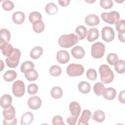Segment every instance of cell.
Masks as SVG:
<instances>
[{
  "instance_id": "13",
  "label": "cell",
  "mask_w": 125,
  "mask_h": 125,
  "mask_svg": "<svg viewBox=\"0 0 125 125\" xmlns=\"http://www.w3.org/2000/svg\"><path fill=\"white\" fill-rule=\"evenodd\" d=\"M84 21L89 26H95L99 24L100 19L96 15L90 14L86 16Z\"/></svg>"
},
{
  "instance_id": "1",
  "label": "cell",
  "mask_w": 125,
  "mask_h": 125,
  "mask_svg": "<svg viewBox=\"0 0 125 125\" xmlns=\"http://www.w3.org/2000/svg\"><path fill=\"white\" fill-rule=\"evenodd\" d=\"M78 42V37L73 33L62 35L58 40L59 44L63 48H69L77 43Z\"/></svg>"
},
{
  "instance_id": "17",
  "label": "cell",
  "mask_w": 125,
  "mask_h": 125,
  "mask_svg": "<svg viewBox=\"0 0 125 125\" xmlns=\"http://www.w3.org/2000/svg\"><path fill=\"white\" fill-rule=\"evenodd\" d=\"M81 106L76 102H72L69 104V110L72 116L78 117L81 112Z\"/></svg>"
},
{
  "instance_id": "3",
  "label": "cell",
  "mask_w": 125,
  "mask_h": 125,
  "mask_svg": "<svg viewBox=\"0 0 125 125\" xmlns=\"http://www.w3.org/2000/svg\"><path fill=\"white\" fill-rule=\"evenodd\" d=\"M21 55V53L19 49L14 48L13 53L5 59L7 65L10 68L16 67L19 64Z\"/></svg>"
},
{
  "instance_id": "47",
  "label": "cell",
  "mask_w": 125,
  "mask_h": 125,
  "mask_svg": "<svg viewBox=\"0 0 125 125\" xmlns=\"http://www.w3.org/2000/svg\"><path fill=\"white\" fill-rule=\"evenodd\" d=\"M58 3L59 4L61 5L63 7H65L69 5L70 0H58Z\"/></svg>"
},
{
  "instance_id": "12",
  "label": "cell",
  "mask_w": 125,
  "mask_h": 125,
  "mask_svg": "<svg viewBox=\"0 0 125 125\" xmlns=\"http://www.w3.org/2000/svg\"><path fill=\"white\" fill-rule=\"evenodd\" d=\"M4 119L9 120L13 119L15 117V109L13 106L11 104L3 108L2 112Z\"/></svg>"
},
{
  "instance_id": "9",
  "label": "cell",
  "mask_w": 125,
  "mask_h": 125,
  "mask_svg": "<svg viewBox=\"0 0 125 125\" xmlns=\"http://www.w3.org/2000/svg\"><path fill=\"white\" fill-rule=\"evenodd\" d=\"M27 104L30 109L33 110H37L41 107L42 104V100L39 97L34 96L30 97L28 99Z\"/></svg>"
},
{
  "instance_id": "38",
  "label": "cell",
  "mask_w": 125,
  "mask_h": 125,
  "mask_svg": "<svg viewBox=\"0 0 125 125\" xmlns=\"http://www.w3.org/2000/svg\"><path fill=\"white\" fill-rule=\"evenodd\" d=\"M107 62L111 65H115L118 61V57L117 55L114 53H109L107 56Z\"/></svg>"
},
{
  "instance_id": "44",
  "label": "cell",
  "mask_w": 125,
  "mask_h": 125,
  "mask_svg": "<svg viewBox=\"0 0 125 125\" xmlns=\"http://www.w3.org/2000/svg\"><path fill=\"white\" fill-rule=\"evenodd\" d=\"M17 123V120L16 117L9 120L4 119L3 121V124L4 125H15Z\"/></svg>"
},
{
  "instance_id": "40",
  "label": "cell",
  "mask_w": 125,
  "mask_h": 125,
  "mask_svg": "<svg viewBox=\"0 0 125 125\" xmlns=\"http://www.w3.org/2000/svg\"><path fill=\"white\" fill-rule=\"evenodd\" d=\"M100 4L103 8L108 9L112 7L113 2L111 0H101L100 1Z\"/></svg>"
},
{
  "instance_id": "7",
  "label": "cell",
  "mask_w": 125,
  "mask_h": 125,
  "mask_svg": "<svg viewBox=\"0 0 125 125\" xmlns=\"http://www.w3.org/2000/svg\"><path fill=\"white\" fill-rule=\"evenodd\" d=\"M12 92L14 96L17 97H22L25 93V84L21 80H17L12 84Z\"/></svg>"
},
{
  "instance_id": "29",
  "label": "cell",
  "mask_w": 125,
  "mask_h": 125,
  "mask_svg": "<svg viewBox=\"0 0 125 125\" xmlns=\"http://www.w3.org/2000/svg\"><path fill=\"white\" fill-rule=\"evenodd\" d=\"M104 119L105 114L104 112L101 110H96L92 116V119L99 123L103 122Z\"/></svg>"
},
{
  "instance_id": "31",
  "label": "cell",
  "mask_w": 125,
  "mask_h": 125,
  "mask_svg": "<svg viewBox=\"0 0 125 125\" xmlns=\"http://www.w3.org/2000/svg\"><path fill=\"white\" fill-rule=\"evenodd\" d=\"M42 16L40 13L37 11H33L29 15V20L31 23H34L38 21H42Z\"/></svg>"
},
{
  "instance_id": "48",
  "label": "cell",
  "mask_w": 125,
  "mask_h": 125,
  "mask_svg": "<svg viewBox=\"0 0 125 125\" xmlns=\"http://www.w3.org/2000/svg\"><path fill=\"white\" fill-rule=\"evenodd\" d=\"M118 39L122 42H125V33H118Z\"/></svg>"
},
{
  "instance_id": "8",
  "label": "cell",
  "mask_w": 125,
  "mask_h": 125,
  "mask_svg": "<svg viewBox=\"0 0 125 125\" xmlns=\"http://www.w3.org/2000/svg\"><path fill=\"white\" fill-rule=\"evenodd\" d=\"M102 38L105 42L112 41L115 37V32L113 29L109 26H105L102 30Z\"/></svg>"
},
{
  "instance_id": "36",
  "label": "cell",
  "mask_w": 125,
  "mask_h": 125,
  "mask_svg": "<svg viewBox=\"0 0 125 125\" xmlns=\"http://www.w3.org/2000/svg\"><path fill=\"white\" fill-rule=\"evenodd\" d=\"M49 73L53 76H59L62 73V69L57 65H53L50 67Z\"/></svg>"
},
{
  "instance_id": "46",
  "label": "cell",
  "mask_w": 125,
  "mask_h": 125,
  "mask_svg": "<svg viewBox=\"0 0 125 125\" xmlns=\"http://www.w3.org/2000/svg\"><path fill=\"white\" fill-rule=\"evenodd\" d=\"M119 100L122 104L125 103V90H123L120 92V93L119 94Z\"/></svg>"
},
{
  "instance_id": "25",
  "label": "cell",
  "mask_w": 125,
  "mask_h": 125,
  "mask_svg": "<svg viewBox=\"0 0 125 125\" xmlns=\"http://www.w3.org/2000/svg\"><path fill=\"white\" fill-rule=\"evenodd\" d=\"M46 12L49 15H53L56 14L58 11V8L56 4L53 2L48 3L45 7Z\"/></svg>"
},
{
  "instance_id": "21",
  "label": "cell",
  "mask_w": 125,
  "mask_h": 125,
  "mask_svg": "<svg viewBox=\"0 0 125 125\" xmlns=\"http://www.w3.org/2000/svg\"><path fill=\"white\" fill-rule=\"evenodd\" d=\"M43 53V49L40 46H37L33 48L30 53V57L34 60L39 58Z\"/></svg>"
},
{
  "instance_id": "28",
  "label": "cell",
  "mask_w": 125,
  "mask_h": 125,
  "mask_svg": "<svg viewBox=\"0 0 125 125\" xmlns=\"http://www.w3.org/2000/svg\"><path fill=\"white\" fill-rule=\"evenodd\" d=\"M51 96L54 99H58L61 98L63 94L62 89L59 86L53 87L50 91Z\"/></svg>"
},
{
  "instance_id": "30",
  "label": "cell",
  "mask_w": 125,
  "mask_h": 125,
  "mask_svg": "<svg viewBox=\"0 0 125 125\" xmlns=\"http://www.w3.org/2000/svg\"><path fill=\"white\" fill-rule=\"evenodd\" d=\"M17 76V74L16 71L14 70H9L7 71L3 75V78L5 81L10 82L14 80Z\"/></svg>"
},
{
  "instance_id": "32",
  "label": "cell",
  "mask_w": 125,
  "mask_h": 125,
  "mask_svg": "<svg viewBox=\"0 0 125 125\" xmlns=\"http://www.w3.org/2000/svg\"><path fill=\"white\" fill-rule=\"evenodd\" d=\"M34 66L35 65L33 62L29 61H27L24 62L22 63V64L21 65L20 69L21 72L25 73L27 71H29V70L34 68Z\"/></svg>"
},
{
  "instance_id": "41",
  "label": "cell",
  "mask_w": 125,
  "mask_h": 125,
  "mask_svg": "<svg viewBox=\"0 0 125 125\" xmlns=\"http://www.w3.org/2000/svg\"><path fill=\"white\" fill-rule=\"evenodd\" d=\"M2 7L5 11H11L14 7V4L12 1L4 0L2 3Z\"/></svg>"
},
{
  "instance_id": "11",
  "label": "cell",
  "mask_w": 125,
  "mask_h": 125,
  "mask_svg": "<svg viewBox=\"0 0 125 125\" xmlns=\"http://www.w3.org/2000/svg\"><path fill=\"white\" fill-rule=\"evenodd\" d=\"M0 48L4 56L8 57L13 52L14 48L12 45L8 42L0 41Z\"/></svg>"
},
{
  "instance_id": "23",
  "label": "cell",
  "mask_w": 125,
  "mask_h": 125,
  "mask_svg": "<svg viewBox=\"0 0 125 125\" xmlns=\"http://www.w3.org/2000/svg\"><path fill=\"white\" fill-rule=\"evenodd\" d=\"M12 102V97L9 94H4L0 98V106L3 108L11 105Z\"/></svg>"
},
{
  "instance_id": "2",
  "label": "cell",
  "mask_w": 125,
  "mask_h": 125,
  "mask_svg": "<svg viewBox=\"0 0 125 125\" xmlns=\"http://www.w3.org/2000/svg\"><path fill=\"white\" fill-rule=\"evenodd\" d=\"M99 73L102 82L105 84L111 83L114 78V75L110 67L107 64H102L99 67Z\"/></svg>"
},
{
  "instance_id": "22",
  "label": "cell",
  "mask_w": 125,
  "mask_h": 125,
  "mask_svg": "<svg viewBox=\"0 0 125 125\" xmlns=\"http://www.w3.org/2000/svg\"><path fill=\"white\" fill-rule=\"evenodd\" d=\"M75 32L77 35V37L79 40H83L87 35V30L86 28L82 25H79L75 29Z\"/></svg>"
},
{
  "instance_id": "14",
  "label": "cell",
  "mask_w": 125,
  "mask_h": 125,
  "mask_svg": "<svg viewBox=\"0 0 125 125\" xmlns=\"http://www.w3.org/2000/svg\"><path fill=\"white\" fill-rule=\"evenodd\" d=\"M71 52L73 57L78 59L83 58L85 55L84 49L82 46L78 45L74 46L71 49Z\"/></svg>"
},
{
  "instance_id": "18",
  "label": "cell",
  "mask_w": 125,
  "mask_h": 125,
  "mask_svg": "<svg viewBox=\"0 0 125 125\" xmlns=\"http://www.w3.org/2000/svg\"><path fill=\"white\" fill-rule=\"evenodd\" d=\"M12 20L15 23L21 24L24 21L25 14L21 11H16L14 12L12 15Z\"/></svg>"
},
{
  "instance_id": "27",
  "label": "cell",
  "mask_w": 125,
  "mask_h": 125,
  "mask_svg": "<svg viewBox=\"0 0 125 125\" xmlns=\"http://www.w3.org/2000/svg\"><path fill=\"white\" fill-rule=\"evenodd\" d=\"M11 38V34L8 30L6 28L1 29L0 30V41L8 42Z\"/></svg>"
},
{
  "instance_id": "19",
  "label": "cell",
  "mask_w": 125,
  "mask_h": 125,
  "mask_svg": "<svg viewBox=\"0 0 125 125\" xmlns=\"http://www.w3.org/2000/svg\"><path fill=\"white\" fill-rule=\"evenodd\" d=\"M34 119V115L31 112H26L21 116V125H28L31 124Z\"/></svg>"
},
{
  "instance_id": "6",
  "label": "cell",
  "mask_w": 125,
  "mask_h": 125,
  "mask_svg": "<svg viewBox=\"0 0 125 125\" xmlns=\"http://www.w3.org/2000/svg\"><path fill=\"white\" fill-rule=\"evenodd\" d=\"M101 16L104 22L110 24L115 23L120 19L119 13L115 11H112L109 13L104 12L102 13Z\"/></svg>"
},
{
  "instance_id": "49",
  "label": "cell",
  "mask_w": 125,
  "mask_h": 125,
  "mask_svg": "<svg viewBox=\"0 0 125 125\" xmlns=\"http://www.w3.org/2000/svg\"><path fill=\"white\" fill-rule=\"evenodd\" d=\"M0 61H1V70H0V71H2V69H3V67H4V65H2V64H3V62H2V60H1Z\"/></svg>"
},
{
  "instance_id": "34",
  "label": "cell",
  "mask_w": 125,
  "mask_h": 125,
  "mask_svg": "<svg viewBox=\"0 0 125 125\" xmlns=\"http://www.w3.org/2000/svg\"><path fill=\"white\" fill-rule=\"evenodd\" d=\"M33 29L34 31L38 33L42 32L44 29V24L42 21H38L33 23Z\"/></svg>"
},
{
  "instance_id": "39",
  "label": "cell",
  "mask_w": 125,
  "mask_h": 125,
  "mask_svg": "<svg viewBox=\"0 0 125 125\" xmlns=\"http://www.w3.org/2000/svg\"><path fill=\"white\" fill-rule=\"evenodd\" d=\"M86 77L88 79L91 81H95L97 79V74L95 69L89 68L86 72Z\"/></svg>"
},
{
  "instance_id": "24",
  "label": "cell",
  "mask_w": 125,
  "mask_h": 125,
  "mask_svg": "<svg viewBox=\"0 0 125 125\" xmlns=\"http://www.w3.org/2000/svg\"><path fill=\"white\" fill-rule=\"evenodd\" d=\"M78 89L83 94H87L91 89L90 84L87 82L82 81L78 84Z\"/></svg>"
},
{
  "instance_id": "43",
  "label": "cell",
  "mask_w": 125,
  "mask_h": 125,
  "mask_svg": "<svg viewBox=\"0 0 125 125\" xmlns=\"http://www.w3.org/2000/svg\"><path fill=\"white\" fill-rule=\"evenodd\" d=\"M52 124L54 125H64L62 118L60 115L55 116L52 119Z\"/></svg>"
},
{
  "instance_id": "4",
  "label": "cell",
  "mask_w": 125,
  "mask_h": 125,
  "mask_svg": "<svg viewBox=\"0 0 125 125\" xmlns=\"http://www.w3.org/2000/svg\"><path fill=\"white\" fill-rule=\"evenodd\" d=\"M105 52L104 45L100 42H96L91 46V54L95 59H100L103 57Z\"/></svg>"
},
{
  "instance_id": "10",
  "label": "cell",
  "mask_w": 125,
  "mask_h": 125,
  "mask_svg": "<svg viewBox=\"0 0 125 125\" xmlns=\"http://www.w3.org/2000/svg\"><path fill=\"white\" fill-rule=\"evenodd\" d=\"M56 59L58 62L60 63L65 64L69 61L70 55L67 51L61 50L57 52L56 54Z\"/></svg>"
},
{
  "instance_id": "33",
  "label": "cell",
  "mask_w": 125,
  "mask_h": 125,
  "mask_svg": "<svg viewBox=\"0 0 125 125\" xmlns=\"http://www.w3.org/2000/svg\"><path fill=\"white\" fill-rule=\"evenodd\" d=\"M114 66L115 69L118 73L123 74L125 72V62L124 60H118Z\"/></svg>"
},
{
  "instance_id": "15",
  "label": "cell",
  "mask_w": 125,
  "mask_h": 125,
  "mask_svg": "<svg viewBox=\"0 0 125 125\" xmlns=\"http://www.w3.org/2000/svg\"><path fill=\"white\" fill-rule=\"evenodd\" d=\"M91 112L89 110H84L82 113L80 118L79 119L78 125H88V121L91 118Z\"/></svg>"
},
{
  "instance_id": "42",
  "label": "cell",
  "mask_w": 125,
  "mask_h": 125,
  "mask_svg": "<svg viewBox=\"0 0 125 125\" xmlns=\"http://www.w3.org/2000/svg\"><path fill=\"white\" fill-rule=\"evenodd\" d=\"M38 91V86L35 83H31L28 85L27 87V92L30 95H34Z\"/></svg>"
},
{
  "instance_id": "5",
  "label": "cell",
  "mask_w": 125,
  "mask_h": 125,
  "mask_svg": "<svg viewBox=\"0 0 125 125\" xmlns=\"http://www.w3.org/2000/svg\"><path fill=\"white\" fill-rule=\"evenodd\" d=\"M67 74L71 77L81 76L84 72V67L80 64L71 63L67 67Z\"/></svg>"
},
{
  "instance_id": "45",
  "label": "cell",
  "mask_w": 125,
  "mask_h": 125,
  "mask_svg": "<svg viewBox=\"0 0 125 125\" xmlns=\"http://www.w3.org/2000/svg\"><path fill=\"white\" fill-rule=\"evenodd\" d=\"M77 118V117L72 115L67 118V122L70 125H74L76 124Z\"/></svg>"
},
{
  "instance_id": "26",
  "label": "cell",
  "mask_w": 125,
  "mask_h": 125,
  "mask_svg": "<svg viewBox=\"0 0 125 125\" xmlns=\"http://www.w3.org/2000/svg\"><path fill=\"white\" fill-rule=\"evenodd\" d=\"M24 76L26 80L29 81L36 80L38 78V73L34 68L31 69L24 73Z\"/></svg>"
},
{
  "instance_id": "35",
  "label": "cell",
  "mask_w": 125,
  "mask_h": 125,
  "mask_svg": "<svg viewBox=\"0 0 125 125\" xmlns=\"http://www.w3.org/2000/svg\"><path fill=\"white\" fill-rule=\"evenodd\" d=\"M104 84L100 82H98L95 83L94 86H93V90L96 94V95L98 96H100L104 91Z\"/></svg>"
},
{
  "instance_id": "16",
  "label": "cell",
  "mask_w": 125,
  "mask_h": 125,
  "mask_svg": "<svg viewBox=\"0 0 125 125\" xmlns=\"http://www.w3.org/2000/svg\"><path fill=\"white\" fill-rule=\"evenodd\" d=\"M102 95L104 98L108 100H112L115 99L116 95V90L113 87L104 88Z\"/></svg>"
},
{
  "instance_id": "37",
  "label": "cell",
  "mask_w": 125,
  "mask_h": 125,
  "mask_svg": "<svg viewBox=\"0 0 125 125\" xmlns=\"http://www.w3.org/2000/svg\"><path fill=\"white\" fill-rule=\"evenodd\" d=\"M125 21L124 20H119L115 22L116 30L119 33H125Z\"/></svg>"
},
{
  "instance_id": "20",
  "label": "cell",
  "mask_w": 125,
  "mask_h": 125,
  "mask_svg": "<svg viewBox=\"0 0 125 125\" xmlns=\"http://www.w3.org/2000/svg\"><path fill=\"white\" fill-rule=\"evenodd\" d=\"M99 36V30L96 28H91L88 31L86 39L88 42H92L97 40Z\"/></svg>"
}]
</instances>
